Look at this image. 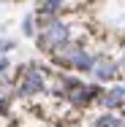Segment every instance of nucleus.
Returning a JSON list of instances; mask_svg holds the SVG:
<instances>
[{
	"mask_svg": "<svg viewBox=\"0 0 125 127\" xmlns=\"http://www.w3.org/2000/svg\"><path fill=\"white\" fill-rule=\"evenodd\" d=\"M38 30H41V35H35V43H38L41 51L54 54V51L68 41V25H63V22H57V19H52L49 25L38 27Z\"/></svg>",
	"mask_w": 125,
	"mask_h": 127,
	"instance_id": "f257e3e1",
	"label": "nucleus"
},
{
	"mask_svg": "<svg viewBox=\"0 0 125 127\" xmlns=\"http://www.w3.org/2000/svg\"><path fill=\"white\" fill-rule=\"evenodd\" d=\"M44 89H46V84H44V70L30 68L25 73V78H22V84H19V95L30 97V95H41Z\"/></svg>",
	"mask_w": 125,
	"mask_h": 127,
	"instance_id": "f03ea898",
	"label": "nucleus"
},
{
	"mask_svg": "<svg viewBox=\"0 0 125 127\" xmlns=\"http://www.w3.org/2000/svg\"><path fill=\"white\" fill-rule=\"evenodd\" d=\"M90 73H95L98 81H114V78L120 76V65L112 62V60H106L103 54H98L95 62H93V70H90Z\"/></svg>",
	"mask_w": 125,
	"mask_h": 127,
	"instance_id": "7ed1b4c3",
	"label": "nucleus"
},
{
	"mask_svg": "<svg viewBox=\"0 0 125 127\" xmlns=\"http://www.w3.org/2000/svg\"><path fill=\"white\" fill-rule=\"evenodd\" d=\"M65 97L74 103V105H87V103H93L95 97H101V87H98V84H87V87H84V84H79V87L71 89Z\"/></svg>",
	"mask_w": 125,
	"mask_h": 127,
	"instance_id": "20e7f679",
	"label": "nucleus"
},
{
	"mask_svg": "<svg viewBox=\"0 0 125 127\" xmlns=\"http://www.w3.org/2000/svg\"><path fill=\"white\" fill-rule=\"evenodd\" d=\"M106 108H123L125 105V89L123 87H112V89H106L103 95L98 97Z\"/></svg>",
	"mask_w": 125,
	"mask_h": 127,
	"instance_id": "39448f33",
	"label": "nucleus"
},
{
	"mask_svg": "<svg viewBox=\"0 0 125 127\" xmlns=\"http://www.w3.org/2000/svg\"><path fill=\"white\" fill-rule=\"evenodd\" d=\"M93 62H95V57H93L90 51L79 49V54H76V60H74V68H76V70H84V73H90V70H93Z\"/></svg>",
	"mask_w": 125,
	"mask_h": 127,
	"instance_id": "423d86ee",
	"label": "nucleus"
},
{
	"mask_svg": "<svg viewBox=\"0 0 125 127\" xmlns=\"http://www.w3.org/2000/svg\"><path fill=\"white\" fill-rule=\"evenodd\" d=\"M63 3H65V0H44V3L38 5V14H49V16H54V14H60Z\"/></svg>",
	"mask_w": 125,
	"mask_h": 127,
	"instance_id": "0eeeda50",
	"label": "nucleus"
},
{
	"mask_svg": "<svg viewBox=\"0 0 125 127\" xmlns=\"http://www.w3.org/2000/svg\"><path fill=\"white\" fill-rule=\"evenodd\" d=\"M95 127H123V119L120 116H112V114H103L95 119Z\"/></svg>",
	"mask_w": 125,
	"mask_h": 127,
	"instance_id": "6e6552de",
	"label": "nucleus"
},
{
	"mask_svg": "<svg viewBox=\"0 0 125 127\" xmlns=\"http://www.w3.org/2000/svg\"><path fill=\"white\" fill-rule=\"evenodd\" d=\"M22 32H25L27 38H35V16H27L25 22H22Z\"/></svg>",
	"mask_w": 125,
	"mask_h": 127,
	"instance_id": "1a4fd4ad",
	"label": "nucleus"
},
{
	"mask_svg": "<svg viewBox=\"0 0 125 127\" xmlns=\"http://www.w3.org/2000/svg\"><path fill=\"white\" fill-rule=\"evenodd\" d=\"M11 46H14V41H0V51H8Z\"/></svg>",
	"mask_w": 125,
	"mask_h": 127,
	"instance_id": "9d476101",
	"label": "nucleus"
},
{
	"mask_svg": "<svg viewBox=\"0 0 125 127\" xmlns=\"http://www.w3.org/2000/svg\"><path fill=\"white\" fill-rule=\"evenodd\" d=\"M5 70H8V60H5V57H0V73H5Z\"/></svg>",
	"mask_w": 125,
	"mask_h": 127,
	"instance_id": "9b49d317",
	"label": "nucleus"
},
{
	"mask_svg": "<svg viewBox=\"0 0 125 127\" xmlns=\"http://www.w3.org/2000/svg\"><path fill=\"white\" fill-rule=\"evenodd\" d=\"M120 68H123V70H125V57H123V62H120Z\"/></svg>",
	"mask_w": 125,
	"mask_h": 127,
	"instance_id": "f8f14e48",
	"label": "nucleus"
},
{
	"mask_svg": "<svg viewBox=\"0 0 125 127\" xmlns=\"http://www.w3.org/2000/svg\"><path fill=\"white\" fill-rule=\"evenodd\" d=\"M123 122H125V111H123Z\"/></svg>",
	"mask_w": 125,
	"mask_h": 127,
	"instance_id": "ddd939ff",
	"label": "nucleus"
},
{
	"mask_svg": "<svg viewBox=\"0 0 125 127\" xmlns=\"http://www.w3.org/2000/svg\"><path fill=\"white\" fill-rule=\"evenodd\" d=\"M123 89H125V84H123Z\"/></svg>",
	"mask_w": 125,
	"mask_h": 127,
	"instance_id": "4468645a",
	"label": "nucleus"
},
{
	"mask_svg": "<svg viewBox=\"0 0 125 127\" xmlns=\"http://www.w3.org/2000/svg\"><path fill=\"white\" fill-rule=\"evenodd\" d=\"M123 127H125V125H123Z\"/></svg>",
	"mask_w": 125,
	"mask_h": 127,
	"instance_id": "2eb2a0df",
	"label": "nucleus"
}]
</instances>
